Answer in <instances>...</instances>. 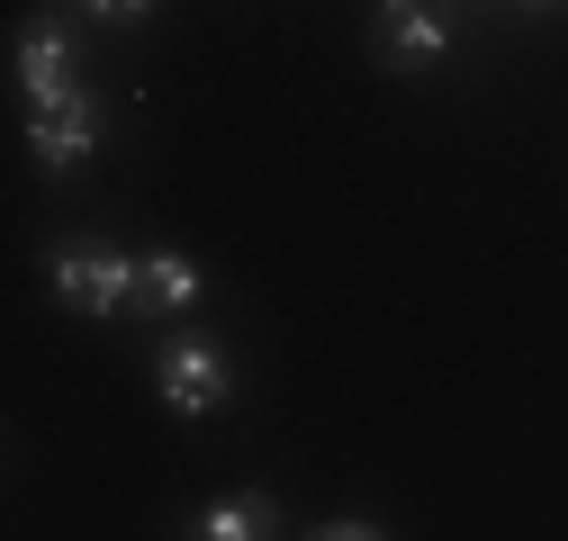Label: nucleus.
Segmentation results:
<instances>
[{
    "label": "nucleus",
    "instance_id": "7",
    "mask_svg": "<svg viewBox=\"0 0 568 541\" xmlns=\"http://www.w3.org/2000/svg\"><path fill=\"white\" fill-rule=\"evenodd\" d=\"M280 523V506L262 497V488H235V497H217V506H199V541H253V532H271Z\"/></svg>",
    "mask_w": 568,
    "mask_h": 541
},
{
    "label": "nucleus",
    "instance_id": "5",
    "mask_svg": "<svg viewBox=\"0 0 568 541\" xmlns=\"http://www.w3.org/2000/svg\"><path fill=\"white\" fill-rule=\"evenodd\" d=\"M28 145H37V163L63 181V172H82L91 163V145H100V118H91V91L82 100H63V109H28Z\"/></svg>",
    "mask_w": 568,
    "mask_h": 541
},
{
    "label": "nucleus",
    "instance_id": "6",
    "mask_svg": "<svg viewBox=\"0 0 568 541\" xmlns=\"http://www.w3.org/2000/svg\"><path fill=\"white\" fill-rule=\"evenodd\" d=\"M199 307V262L190 253H145L135 262V316H181Z\"/></svg>",
    "mask_w": 568,
    "mask_h": 541
},
{
    "label": "nucleus",
    "instance_id": "3",
    "mask_svg": "<svg viewBox=\"0 0 568 541\" xmlns=\"http://www.w3.org/2000/svg\"><path fill=\"white\" fill-rule=\"evenodd\" d=\"M154 388H163V406H172V416H217V406L235 397V379H226V353H217V344H199V334L163 344V361H154Z\"/></svg>",
    "mask_w": 568,
    "mask_h": 541
},
{
    "label": "nucleus",
    "instance_id": "10",
    "mask_svg": "<svg viewBox=\"0 0 568 541\" xmlns=\"http://www.w3.org/2000/svg\"><path fill=\"white\" fill-rule=\"evenodd\" d=\"M524 10H568V0H524Z\"/></svg>",
    "mask_w": 568,
    "mask_h": 541
},
{
    "label": "nucleus",
    "instance_id": "2",
    "mask_svg": "<svg viewBox=\"0 0 568 541\" xmlns=\"http://www.w3.org/2000/svg\"><path fill=\"white\" fill-rule=\"evenodd\" d=\"M371 54L388 63V73H434V63L452 54V19H434L424 0H379L371 10Z\"/></svg>",
    "mask_w": 568,
    "mask_h": 541
},
{
    "label": "nucleus",
    "instance_id": "4",
    "mask_svg": "<svg viewBox=\"0 0 568 541\" xmlns=\"http://www.w3.org/2000/svg\"><path fill=\"white\" fill-rule=\"evenodd\" d=\"M19 91H28V109H63V100H82L73 37H63L54 19H37V28L19 37Z\"/></svg>",
    "mask_w": 568,
    "mask_h": 541
},
{
    "label": "nucleus",
    "instance_id": "8",
    "mask_svg": "<svg viewBox=\"0 0 568 541\" xmlns=\"http://www.w3.org/2000/svg\"><path fill=\"white\" fill-rule=\"evenodd\" d=\"M73 10H91V19H109V28H126V19H145L154 0H73Z\"/></svg>",
    "mask_w": 568,
    "mask_h": 541
},
{
    "label": "nucleus",
    "instance_id": "1",
    "mask_svg": "<svg viewBox=\"0 0 568 541\" xmlns=\"http://www.w3.org/2000/svg\"><path fill=\"white\" fill-rule=\"evenodd\" d=\"M45 280H54V298L73 307V316H135V262L126 253H54L45 262Z\"/></svg>",
    "mask_w": 568,
    "mask_h": 541
},
{
    "label": "nucleus",
    "instance_id": "9",
    "mask_svg": "<svg viewBox=\"0 0 568 541\" xmlns=\"http://www.w3.org/2000/svg\"><path fill=\"white\" fill-rule=\"evenodd\" d=\"M371 532H379L371 514H334V523H316V541H371Z\"/></svg>",
    "mask_w": 568,
    "mask_h": 541
}]
</instances>
